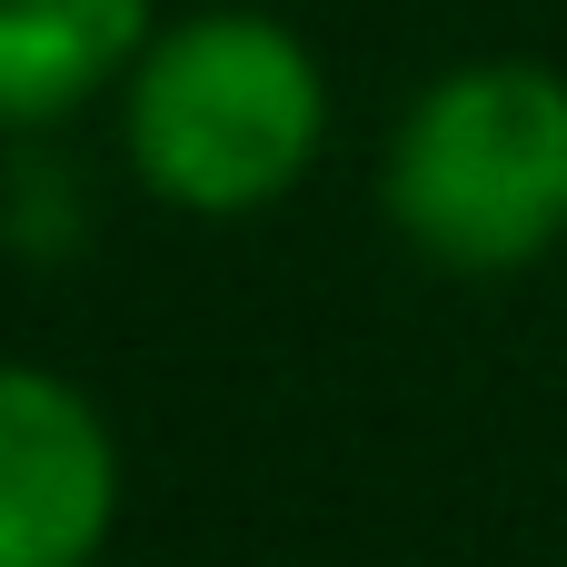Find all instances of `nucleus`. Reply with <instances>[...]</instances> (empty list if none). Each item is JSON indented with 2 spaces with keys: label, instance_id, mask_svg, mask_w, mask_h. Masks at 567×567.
<instances>
[{
  "label": "nucleus",
  "instance_id": "1",
  "mask_svg": "<svg viewBox=\"0 0 567 567\" xmlns=\"http://www.w3.org/2000/svg\"><path fill=\"white\" fill-rule=\"evenodd\" d=\"M329 60L249 0H209L150 30L120 80V159L179 219H259L329 159Z\"/></svg>",
  "mask_w": 567,
  "mask_h": 567
},
{
  "label": "nucleus",
  "instance_id": "2",
  "mask_svg": "<svg viewBox=\"0 0 567 567\" xmlns=\"http://www.w3.org/2000/svg\"><path fill=\"white\" fill-rule=\"evenodd\" d=\"M389 229L449 279H518L567 249V70L458 60L439 70L379 169Z\"/></svg>",
  "mask_w": 567,
  "mask_h": 567
},
{
  "label": "nucleus",
  "instance_id": "3",
  "mask_svg": "<svg viewBox=\"0 0 567 567\" xmlns=\"http://www.w3.org/2000/svg\"><path fill=\"white\" fill-rule=\"evenodd\" d=\"M120 488L110 409L40 359H0V567H100Z\"/></svg>",
  "mask_w": 567,
  "mask_h": 567
},
{
  "label": "nucleus",
  "instance_id": "4",
  "mask_svg": "<svg viewBox=\"0 0 567 567\" xmlns=\"http://www.w3.org/2000/svg\"><path fill=\"white\" fill-rule=\"evenodd\" d=\"M159 30V0H0V140H40L90 100H120Z\"/></svg>",
  "mask_w": 567,
  "mask_h": 567
},
{
  "label": "nucleus",
  "instance_id": "5",
  "mask_svg": "<svg viewBox=\"0 0 567 567\" xmlns=\"http://www.w3.org/2000/svg\"><path fill=\"white\" fill-rule=\"evenodd\" d=\"M0 229H10V249H20V259H70V249H80V229H90V199H80V179H70V169L20 159V169H10V199H0Z\"/></svg>",
  "mask_w": 567,
  "mask_h": 567
}]
</instances>
